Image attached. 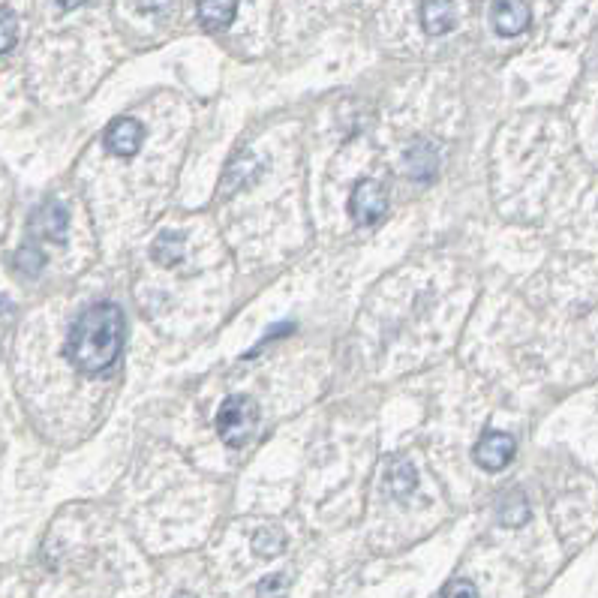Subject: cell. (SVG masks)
<instances>
[{
  "mask_svg": "<svg viewBox=\"0 0 598 598\" xmlns=\"http://www.w3.org/2000/svg\"><path fill=\"white\" fill-rule=\"evenodd\" d=\"M349 214L358 226H373L388 214V193L379 181L364 178L355 184L352 196H349Z\"/></svg>",
  "mask_w": 598,
  "mask_h": 598,
  "instance_id": "obj_3",
  "label": "cell"
},
{
  "mask_svg": "<svg viewBox=\"0 0 598 598\" xmlns=\"http://www.w3.org/2000/svg\"><path fill=\"white\" fill-rule=\"evenodd\" d=\"M259 424V406L253 397L247 394H232L223 400L220 412H217V433L220 442L229 448H244L253 436Z\"/></svg>",
  "mask_w": 598,
  "mask_h": 598,
  "instance_id": "obj_2",
  "label": "cell"
},
{
  "mask_svg": "<svg viewBox=\"0 0 598 598\" xmlns=\"http://www.w3.org/2000/svg\"><path fill=\"white\" fill-rule=\"evenodd\" d=\"M253 550L259 556H280L286 550V532L280 526H265L253 535Z\"/></svg>",
  "mask_w": 598,
  "mask_h": 598,
  "instance_id": "obj_14",
  "label": "cell"
},
{
  "mask_svg": "<svg viewBox=\"0 0 598 598\" xmlns=\"http://www.w3.org/2000/svg\"><path fill=\"white\" fill-rule=\"evenodd\" d=\"M439 598H478V589H475V583L472 580H451L445 589H442V595Z\"/></svg>",
  "mask_w": 598,
  "mask_h": 598,
  "instance_id": "obj_19",
  "label": "cell"
},
{
  "mask_svg": "<svg viewBox=\"0 0 598 598\" xmlns=\"http://www.w3.org/2000/svg\"><path fill=\"white\" fill-rule=\"evenodd\" d=\"M124 313L118 304H94L88 307L70 328L64 355L67 361L85 373H103L109 370L124 349Z\"/></svg>",
  "mask_w": 598,
  "mask_h": 598,
  "instance_id": "obj_1",
  "label": "cell"
},
{
  "mask_svg": "<svg viewBox=\"0 0 598 598\" xmlns=\"http://www.w3.org/2000/svg\"><path fill=\"white\" fill-rule=\"evenodd\" d=\"M403 166H406V175L412 181H430L439 169V154L430 142H415L406 154H403Z\"/></svg>",
  "mask_w": 598,
  "mask_h": 598,
  "instance_id": "obj_9",
  "label": "cell"
},
{
  "mask_svg": "<svg viewBox=\"0 0 598 598\" xmlns=\"http://www.w3.org/2000/svg\"><path fill=\"white\" fill-rule=\"evenodd\" d=\"M472 460L484 469V472H502L511 460H514V439L502 430H487L475 448H472Z\"/></svg>",
  "mask_w": 598,
  "mask_h": 598,
  "instance_id": "obj_4",
  "label": "cell"
},
{
  "mask_svg": "<svg viewBox=\"0 0 598 598\" xmlns=\"http://www.w3.org/2000/svg\"><path fill=\"white\" fill-rule=\"evenodd\" d=\"M490 22L499 37H517L529 28L532 22V7L523 0H499L490 7Z\"/></svg>",
  "mask_w": 598,
  "mask_h": 598,
  "instance_id": "obj_6",
  "label": "cell"
},
{
  "mask_svg": "<svg viewBox=\"0 0 598 598\" xmlns=\"http://www.w3.org/2000/svg\"><path fill=\"white\" fill-rule=\"evenodd\" d=\"M388 484H391V493L397 496V499H406L415 487H418V478H415V469H412V463H406V460H397L394 466H391V472H388Z\"/></svg>",
  "mask_w": 598,
  "mask_h": 598,
  "instance_id": "obj_15",
  "label": "cell"
},
{
  "mask_svg": "<svg viewBox=\"0 0 598 598\" xmlns=\"http://www.w3.org/2000/svg\"><path fill=\"white\" fill-rule=\"evenodd\" d=\"M67 226H70V214H67V208L61 202H46L31 217V235H37L43 241L64 244L67 241Z\"/></svg>",
  "mask_w": 598,
  "mask_h": 598,
  "instance_id": "obj_7",
  "label": "cell"
},
{
  "mask_svg": "<svg viewBox=\"0 0 598 598\" xmlns=\"http://www.w3.org/2000/svg\"><path fill=\"white\" fill-rule=\"evenodd\" d=\"M499 520L511 529H517L529 520V502H526L523 490H511L499 499Z\"/></svg>",
  "mask_w": 598,
  "mask_h": 598,
  "instance_id": "obj_12",
  "label": "cell"
},
{
  "mask_svg": "<svg viewBox=\"0 0 598 598\" xmlns=\"http://www.w3.org/2000/svg\"><path fill=\"white\" fill-rule=\"evenodd\" d=\"M142 142H145V127L136 118H118L115 124H109V130L103 136L106 151L115 157H127V160L142 151Z\"/></svg>",
  "mask_w": 598,
  "mask_h": 598,
  "instance_id": "obj_5",
  "label": "cell"
},
{
  "mask_svg": "<svg viewBox=\"0 0 598 598\" xmlns=\"http://www.w3.org/2000/svg\"><path fill=\"white\" fill-rule=\"evenodd\" d=\"M151 259L160 265V268H172L184 259V238L178 232H163L154 238L151 244Z\"/></svg>",
  "mask_w": 598,
  "mask_h": 598,
  "instance_id": "obj_11",
  "label": "cell"
},
{
  "mask_svg": "<svg viewBox=\"0 0 598 598\" xmlns=\"http://www.w3.org/2000/svg\"><path fill=\"white\" fill-rule=\"evenodd\" d=\"M139 13H172V7H157V4H142Z\"/></svg>",
  "mask_w": 598,
  "mask_h": 598,
  "instance_id": "obj_20",
  "label": "cell"
},
{
  "mask_svg": "<svg viewBox=\"0 0 598 598\" xmlns=\"http://www.w3.org/2000/svg\"><path fill=\"white\" fill-rule=\"evenodd\" d=\"M0 313H13V301L0 295Z\"/></svg>",
  "mask_w": 598,
  "mask_h": 598,
  "instance_id": "obj_21",
  "label": "cell"
},
{
  "mask_svg": "<svg viewBox=\"0 0 598 598\" xmlns=\"http://www.w3.org/2000/svg\"><path fill=\"white\" fill-rule=\"evenodd\" d=\"M175 598H196V595H193V592H178Z\"/></svg>",
  "mask_w": 598,
  "mask_h": 598,
  "instance_id": "obj_22",
  "label": "cell"
},
{
  "mask_svg": "<svg viewBox=\"0 0 598 598\" xmlns=\"http://www.w3.org/2000/svg\"><path fill=\"white\" fill-rule=\"evenodd\" d=\"M196 13L205 31H226L238 16V4L235 0H202Z\"/></svg>",
  "mask_w": 598,
  "mask_h": 598,
  "instance_id": "obj_10",
  "label": "cell"
},
{
  "mask_svg": "<svg viewBox=\"0 0 598 598\" xmlns=\"http://www.w3.org/2000/svg\"><path fill=\"white\" fill-rule=\"evenodd\" d=\"M421 28L427 37H442L457 28V4L448 0H427L421 4Z\"/></svg>",
  "mask_w": 598,
  "mask_h": 598,
  "instance_id": "obj_8",
  "label": "cell"
},
{
  "mask_svg": "<svg viewBox=\"0 0 598 598\" xmlns=\"http://www.w3.org/2000/svg\"><path fill=\"white\" fill-rule=\"evenodd\" d=\"M292 589V574L289 571H277V574H268L259 586H256V595L259 598H286Z\"/></svg>",
  "mask_w": 598,
  "mask_h": 598,
  "instance_id": "obj_17",
  "label": "cell"
},
{
  "mask_svg": "<svg viewBox=\"0 0 598 598\" xmlns=\"http://www.w3.org/2000/svg\"><path fill=\"white\" fill-rule=\"evenodd\" d=\"M259 172V166L250 160V154H244V157H238V160H232L229 166H226V175H223V190L226 193H235V190H241L244 184H250L253 181V175Z\"/></svg>",
  "mask_w": 598,
  "mask_h": 598,
  "instance_id": "obj_13",
  "label": "cell"
},
{
  "mask_svg": "<svg viewBox=\"0 0 598 598\" xmlns=\"http://www.w3.org/2000/svg\"><path fill=\"white\" fill-rule=\"evenodd\" d=\"M16 268H19V274H25V277H40L43 268H46V256H43V250L34 247V244L22 247V250L16 253Z\"/></svg>",
  "mask_w": 598,
  "mask_h": 598,
  "instance_id": "obj_16",
  "label": "cell"
},
{
  "mask_svg": "<svg viewBox=\"0 0 598 598\" xmlns=\"http://www.w3.org/2000/svg\"><path fill=\"white\" fill-rule=\"evenodd\" d=\"M19 43V19L10 7H0V55H7Z\"/></svg>",
  "mask_w": 598,
  "mask_h": 598,
  "instance_id": "obj_18",
  "label": "cell"
}]
</instances>
